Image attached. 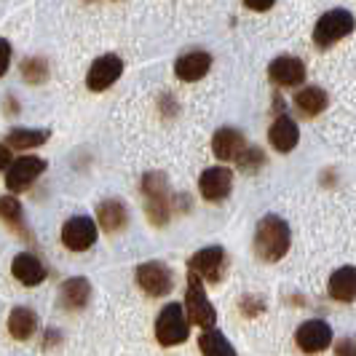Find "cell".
<instances>
[{"label":"cell","mask_w":356,"mask_h":356,"mask_svg":"<svg viewBox=\"0 0 356 356\" xmlns=\"http://www.w3.org/2000/svg\"><path fill=\"white\" fill-rule=\"evenodd\" d=\"M143 193L147 198V217L153 225H166L169 220V182L161 172H147L143 177Z\"/></svg>","instance_id":"5"},{"label":"cell","mask_w":356,"mask_h":356,"mask_svg":"<svg viewBox=\"0 0 356 356\" xmlns=\"http://www.w3.org/2000/svg\"><path fill=\"white\" fill-rule=\"evenodd\" d=\"M97 220L107 233H118L126 228L129 222V212H126V204L118 198H107L97 207Z\"/></svg>","instance_id":"20"},{"label":"cell","mask_w":356,"mask_h":356,"mask_svg":"<svg viewBox=\"0 0 356 356\" xmlns=\"http://www.w3.org/2000/svg\"><path fill=\"white\" fill-rule=\"evenodd\" d=\"M247 147H250V145H247V137H244L238 129H233V126H222V129L214 131L212 150L220 161H236Z\"/></svg>","instance_id":"14"},{"label":"cell","mask_w":356,"mask_h":356,"mask_svg":"<svg viewBox=\"0 0 356 356\" xmlns=\"http://www.w3.org/2000/svg\"><path fill=\"white\" fill-rule=\"evenodd\" d=\"M198 191H201V196L207 198V201H225V198L231 196L233 191V172L228 166H212V169H207L201 179H198Z\"/></svg>","instance_id":"12"},{"label":"cell","mask_w":356,"mask_h":356,"mask_svg":"<svg viewBox=\"0 0 356 356\" xmlns=\"http://www.w3.org/2000/svg\"><path fill=\"white\" fill-rule=\"evenodd\" d=\"M11 273H14V279L22 282L24 286H38L40 282H46V276H49L46 266L38 260L33 252H22V254H17L14 263H11Z\"/></svg>","instance_id":"17"},{"label":"cell","mask_w":356,"mask_h":356,"mask_svg":"<svg viewBox=\"0 0 356 356\" xmlns=\"http://www.w3.org/2000/svg\"><path fill=\"white\" fill-rule=\"evenodd\" d=\"M22 75H24V81H30V83H40V81L49 75V65H46V59H40V56L27 59V62L22 65Z\"/></svg>","instance_id":"26"},{"label":"cell","mask_w":356,"mask_h":356,"mask_svg":"<svg viewBox=\"0 0 356 356\" xmlns=\"http://www.w3.org/2000/svg\"><path fill=\"white\" fill-rule=\"evenodd\" d=\"M91 300V284L81 276H72L65 284L59 286V303L65 305L67 311H81L86 308Z\"/></svg>","instance_id":"19"},{"label":"cell","mask_w":356,"mask_h":356,"mask_svg":"<svg viewBox=\"0 0 356 356\" xmlns=\"http://www.w3.org/2000/svg\"><path fill=\"white\" fill-rule=\"evenodd\" d=\"M191 270L198 273L204 282H220L222 279V268H225V250L222 247H204V250H198L193 257H191Z\"/></svg>","instance_id":"13"},{"label":"cell","mask_w":356,"mask_h":356,"mask_svg":"<svg viewBox=\"0 0 356 356\" xmlns=\"http://www.w3.org/2000/svg\"><path fill=\"white\" fill-rule=\"evenodd\" d=\"M38 330V316L35 311H30V308H14L11 311V316H8V332L14 335L17 340H30L35 335Z\"/></svg>","instance_id":"23"},{"label":"cell","mask_w":356,"mask_h":356,"mask_svg":"<svg viewBox=\"0 0 356 356\" xmlns=\"http://www.w3.org/2000/svg\"><path fill=\"white\" fill-rule=\"evenodd\" d=\"M335 354L338 356H356V340L354 338H343L335 346Z\"/></svg>","instance_id":"29"},{"label":"cell","mask_w":356,"mask_h":356,"mask_svg":"<svg viewBox=\"0 0 356 356\" xmlns=\"http://www.w3.org/2000/svg\"><path fill=\"white\" fill-rule=\"evenodd\" d=\"M198 348H201V354L204 356H238L231 340L225 338L220 330H214V327H209V330L201 332Z\"/></svg>","instance_id":"22"},{"label":"cell","mask_w":356,"mask_h":356,"mask_svg":"<svg viewBox=\"0 0 356 356\" xmlns=\"http://www.w3.org/2000/svg\"><path fill=\"white\" fill-rule=\"evenodd\" d=\"M185 311H188V319L198 324L201 330H209L217 321V311H214L212 300L207 298V289H204V279L198 273H188V292H185Z\"/></svg>","instance_id":"4"},{"label":"cell","mask_w":356,"mask_h":356,"mask_svg":"<svg viewBox=\"0 0 356 356\" xmlns=\"http://www.w3.org/2000/svg\"><path fill=\"white\" fill-rule=\"evenodd\" d=\"M327 295L338 303H354L356 300V266L338 268L330 282H327Z\"/></svg>","instance_id":"18"},{"label":"cell","mask_w":356,"mask_h":356,"mask_svg":"<svg viewBox=\"0 0 356 356\" xmlns=\"http://www.w3.org/2000/svg\"><path fill=\"white\" fill-rule=\"evenodd\" d=\"M238 166H241V172H257L263 163H266V156H263V150L260 147H247L241 156H238Z\"/></svg>","instance_id":"27"},{"label":"cell","mask_w":356,"mask_h":356,"mask_svg":"<svg viewBox=\"0 0 356 356\" xmlns=\"http://www.w3.org/2000/svg\"><path fill=\"white\" fill-rule=\"evenodd\" d=\"M289 244H292V231H289L284 217L266 214L257 222V231H254V254L263 263H279L286 252H289Z\"/></svg>","instance_id":"1"},{"label":"cell","mask_w":356,"mask_h":356,"mask_svg":"<svg viewBox=\"0 0 356 356\" xmlns=\"http://www.w3.org/2000/svg\"><path fill=\"white\" fill-rule=\"evenodd\" d=\"M295 107L303 113L305 118H316L330 107V94L321 86H305L303 91L295 94Z\"/></svg>","instance_id":"21"},{"label":"cell","mask_w":356,"mask_h":356,"mask_svg":"<svg viewBox=\"0 0 356 356\" xmlns=\"http://www.w3.org/2000/svg\"><path fill=\"white\" fill-rule=\"evenodd\" d=\"M273 3H276V0H244V6L252 8V11H268Z\"/></svg>","instance_id":"30"},{"label":"cell","mask_w":356,"mask_h":356,"mask_svg":"<svg viewBox=\"0 0 356 356\" xmlns=\"http://www.w3.org/2000/svg\"><path fill=\"white\" fill-rule=\"evenodd\" d=\"M51 137V131H43V129H14L8 134V145L19 147V150H27V147H38Z\"/></svg>","instance_id":"24"},{"label":"cell","mask_w":356,"mask_h":356,"mask_svg":"<svg viewBox=\"0 0 356 356\" xmlns=\"http://www.w3.org/2000/svg\"><path fill=\"white\" fill-rule=\"evenodd\" d=\"M0 220H3L8 228L22 231V225H24V212H22V204H19L14 196L0 198Z\"/></svg>","instance_id":"25"},{"label":"cell","mask_w":356,"mask_h":356,"mask_svg":"<svg viewBox=\"0 0 356 356\" xmlns=\"http://www.w3.org/2000/svg\"><path fill=\"white\" fill-rule=\"evenodd\" d=\"M209 67H212V56L207 51H188L177 56L175 75H177L179 81H185V83H196V81H201L209 72Z\"/></svg>","instance_id":"16"},{"label":"cell","mask_w":356,"mask_h":356,"mask_svg":"<svg viewBox=\"0 0 356 356\" xmlns=\"http://www.w3.org/2000/svg\"><path fill=\"white\" fill-rule=\"evenodd\" d=\"M137 284L143 286L150 298H163L172 292L175 286V276H172V268L166 263H159V260H150V263H143L137 266Z\"/></svg>","instance_id":"6"},{"label":"cell","mask_w":356,"mask_h":356,"mask_svg":"<svg viewBox=\"0 0 356 356\" xmlns=\"http://www.w3.org/2000/svg\"><path fill=\"white\" fill-rule=\"evenodd\" d=\"M62 244L72 252H86L97 244V225L91 217H70L62 225Z\"/></svg>","instance_id":"11"},{"label":"cell","mask_w":356,"mask_h":356,"mask_svg":"<svg viewBox=\"0 0 356 356\" xmlns=\"http://www.w3.org/2000/svg\"><path fill=\"white\" fill-rule=\"evenodd\" d=\"M354 30H356L354 14L346 11V8H332V11L321 14V19L316 22V27H314V43H316V49L324 51V49H332L338 40L348 38Z\"/></svg>","instance_id":"2"},{"label":"cell","mask_w":356,"mask_h":356,"mask_svg":"<svg viewBox=\"0 0 356 356\" xmlns=\"http://www.w3.org/2000/svg\"><path fill=\"white\" fill-rule=\"evenodd\" d=\"M268 143L279 153H292L298 147V143H300V126H298V121H292L289 115H279L270 124V129H268Z\"/></svg>","instance_id":"15"},{"label":"cell","mask_w":356,"mask_h":356,"mask_svg":"<svg viewBox=\"0 0 356 356\" xmlns=\"http://www.w3.org/2000/svg\"><path fill=\"white\" fill-rule=\"evenodd\" d=\"M268 78H270V83H276V86H282V89L300 86L305 81L303 59H298V56H292V54L276 56V59L268 65Z\"/></svg>","instance_id":"10"},{"label":"cell","mask_w":356,"mask_h":356,"mask_svg":"<svg viewBox=\"0 0 356 356\" xmlns=\"http://www.w3.org/2000/svg\"><path fill=\"white\" fill-rule=\"evenodd\" d=\"M332 340H335L332 327L324 319L303 321V324L298 327V332H295V343H298V348H300L303 354H321V351H327V348L332 346Z\"/></svg>","instance_id":"7"},{"label":"cell","mask_w":356,"mask_h":356,"mask_svg":"<svg viewBox=\"0 0 356 356\" xmlns=\"http://www.w3.org/2000/svg\"><path fill=\"white\" fill-rule=\"evenodd\" d=\"M8 65H11V43L6 38H0V75L8 72Z\"/></svg>","instance_id":"28"},{"label":"cell","mask_w":356,"mask_h":356,"mask_svg":"<svg viewBox=\"0 0 356 356\" xmlns=\"http://www.w3.org/2000/svg\"><path fill=\"white\" fill-rule=\"evenodd\" d=\"M124 72V59L118 54H105L99 59H94V65L86 72V86L89 91H105L110 89Z\"/></svg>","instance_id":"9"},{"label":"cell","mask_w":356,"mask_h":356,"mask_svg":"<svg viewBox=\"0 0 356 356\" xmlns=\"http://www.w3.org/2000/svg\"><path fill=\"white\" fill-rule=\"evenodd\" d=\"M43 172H46V161L43 159H38V156H22V159H17L8 166V172H6V188L11 193L27 191Z\"/></svg>","instance_id":"8"},{"label":"cell","mask_w":356,"mask_h":356,"mask_svg":"<svg viewBox=\"0 0 356 356\" xmlns=\"http://www.w3.org/2000/svg\"><path fill=\"white\" fill-rule=\"evenodd\" d=\"M191 335V319H188V311L179 303H169L161 308L159 319H156V340L161 346L172 348L185 343Z\"/></svg>","instance_id":"3"},{"label":"cell","mask_w":356,"mask_h":356,"mask_svg":"<svg viewBox=\"0 0 356 356\" xmlns=\"http://www.w3.org/2000/svg\"><path fill=\"white\" fill-rule=\"evenodd\" d=\"M8 163H14L11 161V145H0V169H6Z\"/></svg>","instance_id":"31"}]
</instances>
